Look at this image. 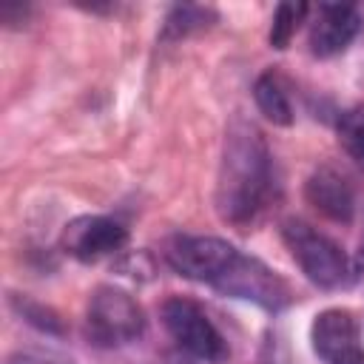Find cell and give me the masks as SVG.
Returning a JSON list of instances; mask_svg holds the SVG:
<instances>
[{
  "mask_svg": "<svg viewBox=\"0 0 364 364\" xmlns=\"http://www.w3.org/2000/svg\"><path fill=\"white\" fill-rule=\"evenodd\" d=\"M273 188L270 173V154L262 134L250 125H236L225 142L222 171H219V191L216 202L228 222L247 225L253 222Z\"/></svg>",
  "mask_w": 364,
  "mask_h": 364,
  "instance_id": "1",
  "label": "cell"
},
{
  "mask_svg": "<svg viewBox=\"0 0 364 364\" xmlns=\"http://www.w3.org/2000/svg\"><path fill=\"white\" fill-rule=\"evenodd\" d=\"M282 239H284L293 262L301 267V273L313 284L327 287V290H338L355 279V264L341 250V245L333 242L327 233L310 228L307 222L287 219L282 225Z\"/></svg>",
  "mask_w": 364,
  "mask_h": 364,
  "instance_id": "2",
  "label": "cell"
},
{
  "mask_svg": "<svg viewBox=\"0 0 364 364\" xmlns=\"http://www.w3.org/2000/svg\"><path fill=\"white\" fill-rule=\"evenodd\" d=\"M145 330V313L136 299L119 287L102 284L88 301V336L100 347H119L136 341Z\"/></svg>",
  "mask_w": 364,
  "mask_h": 364,
  "instance_id": "3",
  "label": "cell"
},
{
  "mask_svg": "<svg viewBox=\"0 0 364 364\" xmlns=\"http://www.w3.org/2000/svg\"><path fill=\"white\" fill-rule=\"evenodd\" d=\"M162 324L171 333V338L191 355L205 358V361H219L228 355L222 333L213 327L208 313L182 296H171L162 304Z\"/></svg>",
  "mask_w": 364,
  "mask_h": 364,
  "instance_id": "4",
  "label": "cell"
},
{
  "mask_svg": "<svg viewBox=\"0 0 364 364\" xmlns=\"http://www.w3.org/2000/svg\"><path fill=\"white\" fill-rule=\"evenodd\" d=\"M236 247L219 236H173L165 247V262L185 279L216 284L236 259Z\"/></svg>",
  "mask_w": 364,
  "mask_h": 364,
  "instance_id": "5",
  "label": "cell"
},
{
  "mask_svg": "<svg viewBox=\"0 0 364 364\" xmlns=\"http://www.w3.org/2000/svg\"><path fill=\"white\" fill-rule=\"evenodd\" d=\"M219 293L233 296V299H245L253 301L259 307L267 310H279L287 304V284L259 259L236 253V259L230 262V267L222 273V279L213 284Z\"/></svg>",
  "mask_w": 364,
  "mask_h": 364,
  "instance_id": "6",
  "label": "cell"
},
{
  "mask_svg": "<svg viewBox=\"0 0 364 364\" xmlns=\"http://www.w3.org/2000/svg\"><path fill=\"white\" fill-rule=\"evenodd\" d=\"M310 341L324 364H364L361 330L350 310L330 307L318 313L310 327Z\"/></svg>",
  "mask_w": 364,
  "mask_h": 364,
  "instance_id": "7",
  "label": "cell"
},
{
  "mask_svg": "<svg viewBox=\"0 0 364 364\" xmlns=\"http://www.w3.org/2000/svg\"><path fill=\"white\" fill-rule=\"evenodd\" d=\"M128 242L122 222L111 216H80L63 230V247L77 262H100L119 253Z\"/></svg>",
  "mask_w": 364,
  "mask_h": 364,
  "instance_id": "8",
  "label": "cell"
},
{
  "mask_svg": "<svg viewBox=\"0 0 364 364\" xmlns=\"http://www.w3.org/2000/svg\"><path fill=\"white\" fill-rule=\"evenodd\" d=\"M361 17L347 3H321L310 23V51L316 57L341 54L358 34Z\"/></svg>",
  "mask_w": 364,
  "mask_h": 364,
  "instance_id": "9",
  "label": "cell"
},
{
  "mask_svg": "<svg viewBox=\"0 0 364 364\" xmlns=\"http://www.w3.org/2000/svg\"><path fill=\"white\" fill-rule=\"evenodd\" d=\"M304 196L307 202L327 219L333 222H350L353 219V208H355V196L350 182L330 165L313 171V176L304 185Z\"/></svg>",
  "mask_w": 364,
  "mask_h": 364,
  "instance_id": "10",
  "label": "cell"
},
{
  "mask_svg": "<svg viewBox=\"0 0 364 364\" xmlns=\"http://www.w3.org/2000/svg\"><path fill=\"white\" fill-rule=\"evenodd\" d=\"M253 100H256V108L264 114V119H270L273 125H290L293 122V105H290L287 88L276 74H262L256 80Z\"/></svg>",
  "mask_w": 364,
  "mask_h": 364,
  "instance_id": "11",
  "label": "cell"
},
{
  "mask_svg": "<svg viewBox=\"0 0 364 364\" xmlns=\"http://www.w3.org/2000/svg\"><path fill=\"white\" fill-rule=\"evenodd\" d=\"M307 6L304 3H279L273 11V23H270V46L273 48H287L296 28L304 23L307 17Z\"/></svg>",
  "mask_w": 364,
  "mask_h": 364,
  "instance_id": "12",
  "label": "cell"
},
{
  "mask_svg": "<svg viewBox=\"0 0 364 364\" xmlns=\"http://www.w3.org/2000/svg\"><path fill=\"white\" fill-rule=\"evenodd\" d=\"M210 17H213V11L202 9V6H173L168 20H165L162 37H185L196 28H205Z\"/></svg>",
  "mask_w": 364,
  "mask_h": 364,
  "instance_id": "13",
  "label": "cell"
},
{
  "mask_svg": "<svg viewBox=\"0 0 364 364\" xmlns=\"http://www.w3.org/2000/svg\"><path fill=\"white\" fill-rule=\"evenodd\" d=\"M338 142L364 168V111H347L338 117Z\"/></svg>",
  "mask_w": 364,
  "mask_h": 364,
  "instance_id": "14",
  "label": "cell"
},
{
  "mask_svg": "<svg viewBox=\"0 0 364 364\" xmlns=\"http://www.w3.org/2000/svg\"><path fill=\"white\" fill-rule=\"evenodd\" d=\"M9 364H51V361H40L31 355H14V358H9Z\"/></svg>",
  "mask_w": 364,
  "mask_h": 364,
  "instance_id": "15",
  "label": "cell"
},
{
  "mask_svg": "<svg viewBox=\"0 0 364 364\" xmlns=\"http://www.w3.org/2000/svg\"><path fill=\"white\" fill-rule=\"evenodd\" d=\"M358 264L364 267V242H361V253H358Z\"/></svg>",
  "mask_w": 364,
  "mask_h": 364,
  "instance_id": "16",
  "label": "cell"
}]
</instances>
